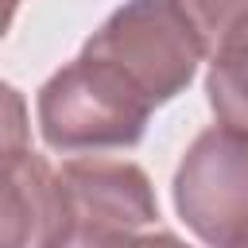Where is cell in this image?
I'll use <instances>...</instances> for the list:
<instances>
[{
  "label": "cell",
  "mask_w": 248,
  "mask_h": 248,
  "mask_svg": "<svg viewBox=\"0 0 248 248\" xmlns=\"http://www.w3.org/2000/svg\"><path fill=\"white\" fill-rule=\"evenodd\" d=\"M116 66L151 105L178 97L205 54V39L178 0H128L81 46Z\"/></svg>",
  "instance_id": "cell-2"
},
{
  "label": "cell",
  "mask_w": 248,
  "mask_h": 248,
  "mask_svg": "<svg viewBox=\"0 0 248 248\" xmlns=\"http://www.w3.org/2000/svg\"><path fill=\"white\" fill-rule=\"evenodd\" d=\"M23 101L4 85V232L0 248H58L70 236L62 174L27 147Z\"/></svg>",
  "instance_id": "cell-4"
},
{
  "label": "cell",
  "mask_w": 248,
  "mask_h": 248,
  "mask_svg": "<svg viewBox=\"0 0 248 248\" xmlns=\"http://www.w3.org/2000/svg\"><path fill=\"white\" fill-rule=\"evenodd\" d=\"M16 8H19V0H8V12H4V23H12V16H16Z\"/></svg>",
  "instance_id": "cell-8"
},
{
  "label": "cell",
  "mask_w": 248,
  "mask_h": 248,
  "mask_svg": "<svg viewBox=\"0 0 248 248\" xmlns=\"http://www.w3.org/2000/svg\"><path fill=\"white\" fill-rule=\"evenodd\" d=\"M174 209L209 248L248 244V132L205 128L174 170Z\"/></svg>",
  "instance_id": "cell-3"
},
{
  "label": "cell",
  "mask_w": 248,
  "mask_h": 248,
  "mask_svg": "<svg viewBox=\"0 0 248 248\" xmlns=\"http://www.w3.org/2000/svg\"><path fill=\"white\" fill-rule=\"evenodd\" d=\"M58 174L70 202V236L108 229H147L159 217L147 174L128 159L85 155L62 163Z\"/></svg>",
  "instance_id": "cell-5"
},
{
  "label": "cell",
  "mask_w": 248,
  "mask_h": 248,
  "mask_svg": "<svg viewBox=\"0 0 248 248\" xmlns=\"http://www.w3.org/2000/svg\"><path fill=\"white\" fill-rule=\"evenodd\" d=\"M58 248H190L174 232H143V229H108V232H74Z\"/></svg>",
  "instance_id": "cell-7"
},
{
  "label": "cell",
  "mask_w": 248,
  "mask_h": 248,
  "mask_svg": "<svg viewBox=\"0 0 248 248\" xmlns=\"http://www.w3.org/2000/svg\"><path fill=\"white\" fill-rule=\"evenodd\" d=\"M205 97L221 124L248 132V8L232 16L209 43Z\"/></svg>",
  "instance_id": "cell-6"
},
{
  "label": "cell",
  "mask_w": 248,
  "mask_h": 248,
  "mask_svg": "<svg viewBox=\"0 0 248 248\" xmlns=\"http://www.w3.org/2000/svg\"><path fill=\"white\" fill-rule=\"evenodd\" d=\"M151 101L108 62L78 54L39 89V132L54 151H112L143 140Z\"/></svg>",
  "instance_id": "cell-1"
},
{
  "label": "cell",
  "mask_w": 248,
  "mask_h": 248,
  "mask_svg": "<svg viewBox=\"0 0 248 248\" xmlns=\"http://www.w3.org/2000/svg\"><path fill=\"white\" fill-rule=\"evenodd\" d=\"M244 248H248V244H244Z\"/></svg>",
  "instance_id": "cell-9"
}]
</instances>
